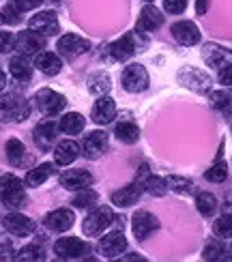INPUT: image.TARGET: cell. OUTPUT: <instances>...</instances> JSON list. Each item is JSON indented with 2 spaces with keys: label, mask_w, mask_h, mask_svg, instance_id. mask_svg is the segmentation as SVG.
<instances>
[{
  "label": "cell",
  "mask_w": 232,
  "mask_h": 262,
  "mask_svg": "<svg viewBox=\"0 0 232 262\" xmlns=\"http://www.w3.org/2000/svg\"><path fill=\"white\" fill-rule=\"evenodd\" d=\"M97 202H99V193L93 191L91 187L80 189V193L73 198V206H75V209H88V206H93Z\"/></svg>",
  "instance_id": "36"
},
{
  "label": "cell",
  "mask_w": 232,
  "mask_h": 262,
  "mask_svg": "<svg viewBox=\"0 0 232 262\" xmlns=\"http://www.w3.org/2000/svg\"><path fill=\"white\" fill-rule=\"evenodd\" d=\"M86 243L82 238H75V236H65V238H58L54 243V254H56L60 260H77L86 254Z\"/></svg>",
  "instance_id": "9"
},
{
  "label": "cell",
  "mask_w": 232,
  "mask_h": 262,
  "mask_svg": "<svg viewBox=\"0 0 232 262\" xmlns=\"http://www.w3.org/2000/svg\"><path fill=\"white\" fill-rule=\"evenodd\" d=\"M172 35L181 46H196V43L200 41V30H198V26L189 19L176 21L172 26Z\"/></svg>",
  "instance_id": "20"
},
{
  "label": "cell",
  "mask_w": 232,
  "mask_h": 262,
  "mask_svg": "<svg viewBox=\"0 0 232 262\" xmlns=\"http://www.w3.org/2000/svg\"><path fill=\"white\" fill-rule=\"evenodd\" d=\"M110 86H112V82H110V75L103 73V71H97L93 73L91 78H88V91H91L93 95L97 97H101L110 91Z\"/></svg>",
  "instance_id": "30"
},
{
  "label": "cell",
  "mask_w": 232,
  "mask_h": 262,
  "mask_svg": "<svg viewBox=\"0 0 232 262\" xmlns=\"http://www.w3.org/2000/svg\"><path fill=\"white\" fill-rule=\"evenodd\" d=\"M84 116L80 112H69V114H65L60 118V123H58V129L62 131V134H67V136H75V134H80V131L84 129Z\"/></svg>",
  "instance_id": "26"
},
{
  "label": "cell",
  "mask_w": 232,
  "mask_h": 262,
  "mask_svg": "<svg viewBox=\"0 0 232 262\" xmlns=\"http://www.w3.org/2000/svg\"><path fill=\"white\" fill-rule=\"evenodd\" d=\"M43 258H46V252H43V247H39V245H26V247H22L17 252V260H22V262L43 260Z\"/></svg>",
  "instance_id": "40"
},
{
  "label": "cell",
  "mask_w": 232,
  "mask_h": 262,
  "mask_svg": "<svg viewBox=\"0 0 232 262\" xmlns=\"http://www.w3.org/2000/svg\"><path fill=\"white\" fill-rule=\"evenodd\" d=\"M35 67L46 75H56L62 69V60L58 54H54V52H39L35 58Z\"/></svg>",
  "instance_id": "24"
},
{
  "label": "cell",
  "mask_w": 232,
  "mask_h": 262,
  "mask_svg": "<svg viewBox=\"0 0 232 262\" xmlns=\"http://www.w3.org/2000/svg\"><path fill=\"white\" fill-rule=\"evenodd\" d=\"M75 222V215L69 209H56L46 215V228L52 232H67Z\"/></svg>",
  "instance_id": "19"
},
{
  "label": "cell",
  "mask_w": 232,
  "mask_h": 262,
  "mask_svg": "<svg viewBox=\"0 0 232 262\" xmlns=\"http://www.w3.org/2000/svg\"><path fill=\"white\" fill-rule=\"evenodd\" d=\"M46 48V37L39 35V32L35 30H24L19 32V35L15 37V50L22 54V56H32V54H37Z\"/></svg>",
  "instance_id": "8"
},
{
  "label": "cell",
  "mask_w": 232,
  "mask_h": 262,
  "mask_svg": "<svg viewBox=\"0 0 232 262\" xmlns=\"http://www.w3.org/2000/svg\"><path fill=\"white\" fill-rule=\"evenodd\" d=\"M19 15H22V11L13 3H9L5 7V11H3V21H7V24H11V26H15V24H19V19H22Z\"/></svg>",
  "instance_id": "41"
},
{
  "label": "cell",
  "mask_w": 232,
  "mask_h": 262,
  "mask_svg": "<svg viewBox=\"0 0 232 262\" xmlns=\"http://www.w3.org/2000/svg\"><path fill=\"white\" fill-rule=\"evenodd\" d=\"M24 157H26V146L22 144L19 140L11 138V140L7 142V159L13 163V166H19V163L24 161Z\"/></svg>",
  "instance_id": "35"
},
{
  "label": "cell",
  "mask_w": 232,
  "mask_h": 262,
  "mask_svg": "<svg viewBox=\"0 0 232 262\" xmlns=\"http://www.w3.org/2000/svg\"><path fill=\"white\" fill-rule=\"evenodd\" d=\"M35 101H37V107L43 116H56L62 112V107L67 105V99L52 89H41L35 95Z\"/></svg>",
  "instance_id": "7"
},
{
  "label": "cell",
  "mask_w": 232,
  "mask_h": 262,
  "mask_svg": "<svg viewBox=\"0 0 232 262\" xmlns=\"http://www.w3.org/2000/svg\"><path fill=\"white\" fill-rule=\"evenodd\" d=\"M0 21H3V17H0Z\"/></svg>",
  "instance_id": "49"
},
{
  "label": "cell",
  "mask_w": 232,
  "mask_h": 262,
  "mask_svg": "<svg viewBox=\"0 0 232 262\" xmlns=\"http://www.w3.org/2000/svg\"><path fill=\"white\" fill-rule=\"evenodd\" d=\"M28 28L39 32V35H43V37H52L60 30L58 28V17H56L54 11H41V13L32 15L30 21H28Z\"/></svg>",
  "instance_id": "13"
},
{
  "label": "cell",
  "mask_w": 232,
  "mask_h": 262,
  "mask_svg": "<svg viewBox=\"0 0 232 262\" xmlns=\"http://www.w3.org/2000/svg\"><path fill=\"white\" fill-rule=\"evenodd\" d=\"M219 82L224 86H232V62L224 64V67L219 69Z\"/></svg>",
  "instance_id": "44"
},
{
  "label": "cell",
  "mask_w": 232,
  "mask_h": 262,
  "mask_svg": "<svg viewBox=\"0 0 232 262\" xmlns=\"http://www.w3.org/2000/svg\"><path fill=\"white\" fill-rule=\"evenodd\" d=\"M52 174H54L52 163H41V166H37L35 170H30L26 174V185H28V187H39V185L46 183Z\"/></svg>",
  "instance_id": "29"
},
{
  "label": "cell",
  "mask_w": 232,
  "mask_h": 262,
  "mask_svg": "<svg viewBox=\"0 0 232 262\" xmlns=\"http://www.w3.org/2000/svg\"><path fill=\"white\" fill-rule=\"evenodd\" d=\"M3 226H5V230L11 232L13 236H28L35 232V228H37L30 217L22 215V213H9L3 220Z\"/></svg>",
  "instance_id": "14"
},
{
  "label": "cell",
  "mask_w": 232,
  "mask_h": 262,
  "mask_svg": "<svg viewBox=\"0 0 232 262\" xmlns=\"http://www.w3.org/2000/svg\"><path fill=\"white\" fill-rule=\"evenodd\" d=\"M5 86H7V75H5V71L0 69V93L5 91Z\"/></svg>",
  "instance_id": "47"
},
{
  "label": "cell",
  "mask_w": 232,
  "mask_h": 262,
  "mask_svg": "<svg viewBox=\"0 0 232 262\" xmlns=\"http://www.w3.org/2000/svg\"><path fill=\"white\" fill-rule=\"evenodd\" d=\"M211 105H213V110L222 112L226 116L232 114V89H230V86H228V89L211 93Z\"/></svg>",
  "instance_id": "27"
},
{
  "label": "cell",
  "mask_w": 232,
  "mask_h": 262,
  "mask_svg": "<svg viewBox=\"0 0 232 262\" xmlns=\"http://www.w3.org/2000/svg\"><path fill=\"white\" fill-rule=\"evenodd\" d=\"M9 71H11V75H13L15 80H19V82H28L30 78H32V67H30V62L26 60V56H15V58H11V62H9Z\"/></svg>",
  "instance_id": "28"
},
{
  "label": "cell",
  "mask_w": 232,
  "mask_h": 262,
  "mask_svg": "<svg viewBox=\"0 0 232 262\" xmlns=\"http://www.w3.org/2000/svg\"><path fill=\"white\" fill-rule=\"evenodd\" d=\"M26 200V191H24V185L17 177L13 174H5L0 177V202L11 206V209H17Z\"/></svg>",
  "instance_id": "3"
},
{
  "label": "cell",
  "mask_w": 232,
  "mask_h": 262,
  "mask_svg": "<svg viewBox=\"0 0 232 262\" xmlns=\"http://www.w3.org/2000/svg\"><path fill=\"white\" fill-rule=\"evenodd\" d=\"M144 3H153V0H144Z\"/></svg>",
  "instance_id": "48"
},
{
  "label": "cell",
  "mask_w": 232,
  "mask_h": 262,
  "mask_svg": "<svg viewBox=\"0 0 232 262\" xmlns=\"http://www.w3.org/2000/svg\"><path fill=\"white\" fill-rule=\"evenodd\" d=\"M30 114V105L22 95L17 93H7L0 97V123L9 121H26Z\"/></svg>",
  "instance_id": "2"
},
{
  "label": "cell",
  "mask_w": 232,
  "mask_h": 262,
  "mask_svg": "<svg viewBox=\"0 0 232 262\" xmlns=\"http://www.w3.org/2000/svg\"><path fill=\"white\" fill-rule=\"evenodd\" d=\"M127 249V238L123 232H108L106 236H101L99 241V252H101L106 258H116Z\"/></svg>",
  "instance_id": "15"
},
{
  "label": "cell",
  "mask_w": 232,
  "mask_h": 262,
  "mask_svg": "<svg viewBox=\"0 0 232 262\" xmlns=\"http://www.w3.org/2000/svg\"><path fill=\"white\" fill-rule=\"evenodd\" d=\"M56 136H58V125L54 121H46L35 127L32 131V138H35V144L41 150H50L54 144H56Z\"/></svg>",
  "instance_id": "17"
},
{
  "label": "cell",
  "mask_w": 232,
  "mask_h": 262,
  "mask_svg": "<svg viewBox=\"0 0 232 262\" xmlns=\"http://www.w3.org/2000/svg\"><path fill=\"white\" fill-rule=\"evenodd\" d=\"M60 185L69 191H80L93 185V174L86 170H67L60 174Z\"/></svg>",
  "instance_id": "16"
},
{
  "label": "cell",
  "mask_w": 232,
  "mask_h": 262,
  "mask_svg": "<svg viewBox=\"0 0 232 262\" xmlns=\"http://www.w3.org/2000/svg\"><path fill=\"white\" fill-rule=\"evenodd\" d=\"M163 9L172 15H179L187 9V0H163Z\"/></svg>",
  "instance_id": "42"
},
{
  "label": "cell",
  "mask_w": 232,
  "mask_h": 262,
  "mask_svg": "<svg viewBox=\"0 0 232 262\" xmlns=\"http://www.w3.org/2000/svg\"><path fill=\"white\" fill-rule=\"evenodd\" d=\"M159 228V220L149 211H138L131 220V230L138 241H146V238Z\"/></svg>",
  "instance_id": "10"
},
{
  "label": "cell",
  "mask_w": 232,
  "mask_h": 262,
  "mask_svg": "<svg viewBox=\"0 0 232 262\" xmlns=\"http://www.w3.org/2000/svg\"><path fill=\"white\" fill-rule=\"evenodd\" d=\"M179 82L194 93H208L213 86L211 75L204 73L202 69H196V67H183L179 71Z\"/></svg>",
  "instance_id": "6"
},
{
  "label": "cell",
  "mask_w": 232,
  "mask_h": 262,
  "mask_svg": "<svg viewBox=\"0 0 232 262\" xmlns=\"http://www.w3.org/2000/svg\"><path fill=\"white\" fill-rule=\"evenodd\" d=\"M213 232L219 238H230L232 236V215L230 213L217 217V222L213 224Z\"/></svg>",
  "instance_id": "39"
},
{
  "label": "cell",
  "mask_w": 232,
  "mask_h": 262,
  "mask_svg": "<svg viewBox=\"0 0 232 262\" xmlns=\"http://www.w3.org/2000/svg\"><path fill=\"white\" fill-rule=\"evenodd\" d=\"M204 179L211 181V183H224L228 179V166H226V161L213 163V166L204 172Z\"/></svg>",
  "instance_id": "37"
},
{
  "label": "cell",
  "mask_w": 232,
  "mask_h": 262,
  "mask_svg": "<svg viewBox=\"0 0 232 262\" xmlns=\"http://www.w3.org/2000/svg\"><path fill=\"white\" fill-rule=\"evenodd\" d=\"M142 189H144L146 193L151 195H157V198H161V195L168 193V181L161 179V177H149L142 181Z\"/></svg>",
  "instance_id": "33"
},
{
  "label": "cell",
  "mask_w": 232,
  "mask_h": 262,
  "mask_svg": "<svg viewBox=\"0 0 232 262\" xmlns=\"http://www.w3.org/2000/svg\"><path fill=\"white\" fill-rule=\"evenodd\" d=\"M19 11H30V9H37L41 5V0H11Z\"/></svg>",
  "instance_id": "45"
},
{
  "label": "cell",
  "mask_w": 232,
  "mask_h": 262,
  "mask_svg": "<svg viewBox=\"0 0 232 262\" xmlns=\"http://www.w3.org/2000/svg\"><path fill=\"white\" fill-rule=\"evenodd\" d=\"M15 50V37L13 32H0V54H7Z\"/></svg>",
  "instance_id": "43"
},
{
  "label": "cell",
  "mask_w": 232,
  "mask_h": 262,
  "mask_svg": "<svg viewBox=\"0 0 232 262\" xmlns=\"http://www.w3.org/2000/svg\"><path fill=\"white\" fill-rule=\"evenodd\" d=\"M112 222H114L112 211H110L108 206H97V209L84 220L82 230H84L86 236H99V234H103L108 230Z\"/></svg>",
  "instance_id": "5"
},
{
  "label": "cell",
  "mask_w": 232,
  "mask_h": 262,
  "mask_svg": "<svg viewBox=\"0 0 232 262\" xmlns=\"http://www.w3.org/2000/svg\"><path fill=\"white\" fill-rule=\"evenodd\" d=\"M82 155L86 159H99L108 150V134L106 131H91L82 140Z\"/></svg>",
  "instance_id": "12"
},
{
  "label": "cell",
  "mask_w": 232,
  "mask_h": 262,
  "mask_svg": "<svg viewBox=\"0 0 232 262\" xmlns=\"http://www.w3.org/2000/svg\"><path fill=\"white\" fill-rule=\"evenodd\" d=\"M56 50H58L60 56H65V58L71 60V58L80 56V54H84V52L91 50V43H88L86 39H82V37L73 35V32H69V35H62V37L58 39Z\"/></svg>",
  "instance_id": "11"
},
{
  "label": "cell",
  "mask_w": 232,
  "mask_h": 262,
  "mask_svg": "<svg viewBox=\"0 0 232 262\" xmlns=\"http://www.w3.org/2000/svg\"><path fill=\"white\" fill-rule=\"evenodd\" d=\"M202 58H204V62L208 64V67L219 71L224 64L232 62V54L226 48L217 46V43H206V46L202 48Z\"/></svg>",
  "instance_id": "18"
},
{
  "label": "cell",
  "mask_w": 232,
  "mask_h": 262,
  "mask_svg": "<svg viewBox=\"0 0 232 262\" xmlns=\"http://www.w3.org/2000/svg\"><path fill=\"white\" fill-rule=\"evenodd\" d=\"M120 84L127 93H142L149 89V71L144 64L134 62V64H127L123 75H120Z\"/></svg>",
  "instance_id": "4"
},
{
  "label": "cell",
  "mask_w": 232,
  "mask_h": 262,
  "mask_svg": "<svg viewBox=\"0 0 232 262\" xmlns=\"http://www.w3.org/2000/svg\"><path fill=\"white\" fill-rule=\"evenodd\" d=\"M114 134H116V138L120 142H125V144H136V142L140 140V129L134 123H129V121L118 123L116 129H114Z\"/></svg>",
  "instance_id": "31"
},
{
  "label": "cell",
  "mask_w": 232,
  "mask_h": 262,
  "mask_svg": "<svg viewBox=\"0 0 232 262\" xmlns=\"http://www.w3.org/2000/svg\"><path fill=\"white\" fill-rule=\"evenodd\" d=\"M114 116H116V103H114V99H112V97L101 95L97 99V103L93 105V121L99 123V125H108V123L114 121Z\"/></svg>",
  "instance_id": "21"
},
{
  "label": "cell",
  "mask_w": 232,
  "mask_h": 262,
  "mask_svg": "<svg viewBox=\"0 0 232 262\" xmlns=\"http://www.w3.org/2000/svg\"><path fill=\"white\" fill-rule=\"evenodd\" d=\"M77 155H80V146L73 140H62L54 148V159H56L58 166H69L77 159Z\"/></svg>",
  "instance_id": "25"
},
{
  "label": "cell",
  "mask_w": 232,
  "mask_h": 262,
  "mask_svg": "<svg viewBox=\"0 0 232 262\" xmlns=\"http://www.w3.org/2000/svg\"><path fill=\"white\" fill-rule=\"evenodd\" d=\"M163 24V15L157 7H153L151 3L140 11V19H138V30L142 32H155L157 28H161Z\"/></svg>",
  "instance_id": "22"
},
{
  "label": "cell",
  "mask_w": 232,
  "mask_h": 262,
  "mask_svg": "<svg viewBox=\"0 0 232 262\" xmlns=\"http://www.w3.org/2000/svg\"><path fill=\"white\" fill-rule=\"evenodd\" d=\"M196 209L200 211V215L211 217L217 211V198L213 193H208V191H200L196 195Z\"/></svg>",
  "instance_id": "32"
},
{
  "label": "cell",
  "mask_w": 232,
  "mask_h": 262,
  "mask_svg": "<svg viewBox=\"0 0 232 262\" xmlns=\"http://www.w3.org/2000/svg\"><path fill=\"white\" fill-rule=\"evenodd\" d=\"M168 189L181 193V195H189L194 191V183L189 179H183V177H168Z\"/></svg>",
  "instance_id": "38"
},
{
  "label": "cell",
  "mask_w": 232,
  "mask_h": 262,
  "mask_svg": "<svg viewBox=\"0 0 232 262\" xmlns=\"http://www.w3.org/2000/svg\"><path fill=\"white\" fill-rule=\"evenodd\" d=\"M142 191H144V189H142V187H140V183L136 181V183L127 185V187L114 191V193H112V204H114V206H120V209H127V206L136 204V202L140 200Z\"/></svg>",
  "instance_id": "23"
},
{
  "label": "cell",
  "mask_w": 232,
  "mask_h": 262,
  "mask_svg": "<svg viewBox=\"0 0 232 262\" xmlns=\"http://www.w3.org/2000/svg\"><path fill=\"white\" fill-rule=\"evenodd\" d=\"M144 32L142 30H134V32H127V35H123L118 41L110 43V46L106 48V56L110 60H116V62H123V60H129L131 56H134L136 52H140V48L146 43V39L142 37Z\"/></svg>",
  "instance_id": "1"
},
{
  "label": "cell",
  "mask_w": 232,
  "mask_h": 262,
  "mask_svg": "<svg viewBox=\"0 0 232 262\" xmlns=\"http://www.w3.org/2000/svg\"><path fill=\"white\" fill-rule=\"evenodd\" d=\"M202 258L208 260V262H213V260H232L230 249H228L222 241H215V243H211V245H206L204 252H202Z\"/></svg>",
  "instance_id": "34"
},
{
  "label": "cell",
  "mask_w": 232,
  "mask_h": 262,
  "mask_svg": "<svg viewBox=\"0 0 232 262\" xmlns=\"http://www.w3.org/2000/svg\"><path fill=\"white\" fill-rule=\"evenodd\" d=\"M208 3H211V0H196V11H198V15H204V13H206Z\"/></svg>",
  "instance_id": "46"
}]
</instances>
